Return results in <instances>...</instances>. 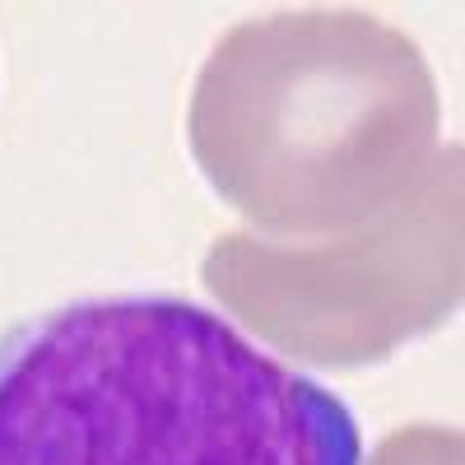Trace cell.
<instances>
[{
	"instance_id": "cell-4",
	"label": "cell",
	"mask_w": 465,
	"mask_h": 465,
	"mask_svg": "<svg viewBox=\"0 0 465 465\" xmlns=\"http://www.w3.org/2000/svg\"><path fill=\"white\" fill-rule=\"evenodd\" d=\"M372 465H460V433L433 429V423L401 429L377 447Z\"/></svg>"
},
{
	"instance_id": "cell-2",
	"label": "cell",
	"mask_w": 465,
	"mask_h": 465,
	"mask_svg": "<svg viewBox=\"0 0 465 465\" xmlns=\"http://www.w3.org/2000/svg\"><path fill=\"white\" fill-rule=\"evenodd\" d=\"M0 465H359L326 386L173 298L61 312L0 372Z\"/></svg>"
},
{
	"instance_id": "cell-3",
	"label": "cell",
	"mask_w": 465,
	"mask_h": 465,
	"mask_svg": "<svg viewBox=\"0 0 465 465\" xmlns=\"http://www.w3.org/2000/svg\"><path fill=\"white\" fill-rule=\"evenodd\" d=\"M460 252V144H447L410 196L368 228L326 242L223 232L201 261V280L280 354L354 368L391 359L456 312Z\"/></svg>"
},
{
	"instance_id": "cell-1",
	"label": "cell",
	"mask_w": 465,
	"mask_h": 465,
	"mask_svg": "<svg viewBox=\"0 0 465 465\" xmlns=\"http://www.w3.org/2000/svg\"><path fill=\"white\" fill-rule=\"evenodd\" d=\"M186 140L270 242H326L414 191L438 153V84L410 33L368 10H284L214 43Z\"/></svg>"
}]
</instances>
